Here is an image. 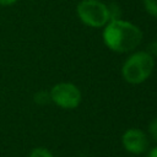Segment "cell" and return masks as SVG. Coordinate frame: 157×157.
Returning a JSON list of instances; mask_svg holds the SVG:
<instances>
[{"label":"cell","instance_id":"5","mask_svg":"<svg viewBox=\"0 0 157 157\" xmlns=\"http://www.w3.org/2000/svg\"><path fill=\"white\" fill-rule=\"evenodd\" d=\"M124 148L134 155H141L148 148V137L140 129H129L121 137Z\"/></svg>","mask_w":157,"mask_h":157},{"label":"cell","instance_id":"8","mask_svg":"<svg viewBox=\"0 0 157 157\" xmlns=\"http://www.w3.org/2000/svg\"><path fill=\"white\" fill-rule=\"evenodd\" d=\"M148 134H150L151 139L155 142H157V117L153 118L151 120V123L148 124Z\"/></svg>","mask_w":157,"mask_h":157},{"label":"cell","instance_id":"6","mask_svg":"<svg viewBox=\"0 0 157 157\" xmlns=\"http://www.w3.org/2000/svg\"><path fill=\"white\" fill-rule=\"evenodd\" d=\"M145 10L153 17H157V0H144Z\"/></svg>","mask_w":157,"mask_h":157},{"label":"cell","instance_id":"7","mask_svg":"<svg viewBox=\"0 0 157 157\" xmlns=\"http://www.w3.org/2000/svg\"><path fill=\"white\" fill-rule=\"evenodd\" d=\"M29 157H54L52 152L44 147H36L31 151Z\"/></svg>","mask_w":157,"mask_h":157},{"label":"cell","instance_id":"3","mask_svg":"<svg viewBox=\"0 0 157 157\" xmlns=\"http://www.w3.org/2000/svg\"><path fill=\"white\" fill-rule=\"evenodd\" d=\"M78 18L93 28L104 27L109 22L108 6L99 0H82L76 7Z\"/></svg>","mask_w":157,"mask_h":157},{"label":"cell","instance_id":"1","mask_svg":"<svg viewBox=\"0 0 157 157\" xmlns=\"http://www.w3.org/2000/svg\"><path fill=\"white\" fill-rule=\"evenodd\" d=\"M142 40L141 29L124 20H112L104 26L103 42L113 52L128 53L140 45Z\"/></svg>","mask_w":157,"mask_h":157},{"label":"cell","instance_id":"2","mask_svg":"<svg viewBox=\"0 0 157 157\" xmlns=\"http://www.w3.org/2000/svg\"><path fill=\"white\" fill-rule=\"evenodd\" d=\"M153 56L147 52H136L131 54L121 67V75L128 83L139 85L147 80L153 70Z\"/></svg>","mask_w":157,"mask_h":157},{"label":"cell","instance_id":"4","mask_svg":"<svg viewBox=\"0 0 157 157\" xmlns=\"http://www.w3.org/2000/svg\"><path fill=\"white\" fill-rule=\"evenodd\" d=\"M50 99L60 108L74 109L81 102V92L77 86L71 82L56 83L49 92Z\"/></svg>","mask_w":157,"mask_h":157},{"label":"cell","instance_id":"9","mask_svg":"<svg viewBox=\"0 0 157 157\" xmlns=\"http://www.w3.org/2000/svg\"><path fill=\"white\" fill-rule=\"evenodd\" d=\"M17 0H0V5L1 6H11L16 2Z\"/></svg>","mask_w":157,"mask_h":157},{"label":"cell","instance_id":"10","mask_svg":"<svg viewBox=\"0 0 157 157\" xmlns=\"http://www.w3.org/2000/svg\"><path fill=\"white\" fill-rule=\"evenodd\" d=\"M147 157H157V147H153V148L147 153Z\"/></svg>","mask_w":157,"mask_h":157}]
</instances>
